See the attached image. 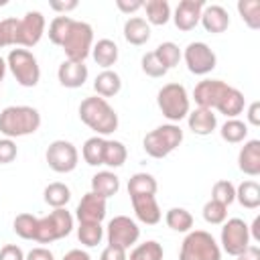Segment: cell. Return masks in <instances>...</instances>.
<instances>
[{"label": "cell", "instance_id": "cell-9", "mask_svg": "<svg viewBox=\"0 0 260 260\" xmlns=\"http://www.w3.org/2000/svg\"><path fill=\"white\" fill-rule=\"evenodd\" d=\"M248 223L240 217H230L228 221H223L221 228V236H219V244L221 250L230 256H238L240 252H244L250 246V232H248Z\"/></svg>", "mask_w": 260, "mask_h": 260}, {"label": "cell", "instance_id": "cell-52", "mask_svg": "<svg viewBox=\"0 0 260 260\" xmlns=\"http://www.w3.org/2000/svg\"><path fill=\"white\" fill-rule=\"evenodd\" d=\"M51 8L57 10V12H63L67 16L69 10H75L77 8V0H69V2H51Z\"/></svg>", "mask_w": 260, "mask_h": 260}, {"label": "cell", "instance_id": "cell-19", "mask_svg": "<svg viewBox=\"0 0 260 260\" xmlns=\"http://www.w3.org/2000/svg\"><path fill=\"white\" fill-rule=\"evenodd\" d=\"M238 167L248 177L260 175V140L252 138V140L244 142V146L238 152Z\"/></svg>", "mask_w": 260, "mask_h": 260}, {"label": "cell", "instance_id": "cell-37", "mask_svg": "<svg viewBox=\"0 0 260 260\" xmlns=\"http://www.w3.org/2000/svg\"><path fill=\"white\" fill-rule=\"evenodd\" d=\"M162 256H165L162 246L156 240H146L130 252L128 260H162Z\"/></svg>", "mask_w": 260, "mask_h": 260}, {"label": "cell", "instance_id": "cell-49", "mask_svg": "<svg viewBox=\"0 0 260 260\" xmlns=\"http://www.w3.org/2000/svg\"><path fill=\"white\" fill-rule=\"evenodd\" d=\"M116 6H118L120 12H124V14H132V12L140 10V8L144 6V2H142V0H116Z\"/></svg>", "mask_w": 260, "mask_h": 260}, {"label": "cell", "instance_id": "cell-39", "mask_svg": "<svg viewBox=\"0 0 260 260\" xmlns=\"http://www.w3.org/2000/svg\"><path fill=\"white\" fill-rule=\"evenodd\" d=\"M71 24H73V18L71 16H65V14L55 16L51 20V24H49V32H47L49 35V41L53 45L61 47L63 41H65V37H67V32H69V28H71Z\"/></svg>", "mask_w": 260, "mask_h": 260}, {"label": "cell", "instance_id": "cell-55", "mask_svg": "<svg viewBox=\"0 0 260 260\" xmlns=\"http://www.w3.org/2000/svg\"><path fill=\"white\" fill-rule=\"evenodd\" d=\"M6 69H8V67H6V59L0 55V83H2L4 77H6Z\"/></svg>", "mask_w": 260, "mask_h": 260}, {"label": "cell", "instance_id": "cell-17", "mask_svg": "<svg viewBox=\"0 0 260 260\" xmlns=\"http://www.w3.org/2000/svg\"><path fill=\"white\" fill-rule=\"evenodd\" d=\"M130 201H132V209H134V215L138 221H142L146 225H154L160 221L162 211H160L154 195H130Z\"/></svg>", "mask_w": 260, "mask_h": 260}, {"label": "cell", "instance_id": "cell-46", "mask_svg": "<svg viewBox=\"0 0 260 260\" xmlns=\"http://www.w3.org/2000/svg\"><path fill=\"white\" fill-rule=\"evenodd\" d=\"M0 260H24V252L16 244H6L0 248Z\"/></svg>", "mask_w": 260, "mask_h": 260}, {"label": "cell", "instance_id": "cell-7", "mask_svg": "<svg viewBox=\"0 0 260 260\" xmlns=\"http://www.w3.org/2000/svg\"><path fill=\"white\" fill-rule=\"evenodd\" d=\"M73 230V215L65 209H53L49 215L39 217V225H37V236L35 242L39 244H53L61 238H67Z\"/></svg>", "mask_w": 260, "mask_h": 260}, {"label": "cell", "instance_id": "cell-22", "mask_svg": "<svg viewBox=\"0 0 260 260\" xmlns=\"http://www.w3.org/2000/svg\"><path fill=\"white\" fill-rule=\"evenodd\" d=\"M244 106H246V98H244V93H242L240 89L228 85L225 91L221 93V98H219L215 110H217L219 114H223V116L230 120V118H238V116L244 112Z\"/></svg>", "mask_w": 260, "mask_h": 260}, {"label": "cell", "instance_id": "cell-24", "mask_svg": "<svg viewBox=\"0 0 260 260\" xmlns=\"http://www.w3.org/2000/svg\"><path fill=\"white\" fill-rule=\"evenodd\" d=\"M118 189H120V179L112 171H100L91 177V193H95L104 199L114 197L118 193Z\"/></svg>", "mask_w": 260, "mask_h": 260}, {"label": "cell", "instance_id": "cell-51", "mask_svg": "<svg viewBox=\"0 0 260 260\" xmlns=\"http://www.w3.org/2000/svg\"><path fill=\"white\" fill-rule=\"evenodd\" d=\"M236 258H238V260H260V248L250 244V246H248L244 252H240Z\"/></svg>", "mask_w": 260, "mask_h": 260}, {"label": "cell", "instance_id": "cell-27", "mask_svg": "<svg viewBox=\"0 0 260 260\" xmlns=\"http://www.w3.org/2000/svg\"><path fill=\"white\" fill-rule=\"evenodd\" d=\"M236 199L242 207L246 209H256L260 207V185L252 179L248 181H242L238 187H236Z\"/></svg>", "mask_w": 260, "mask_h": 260}, {"label": "cell", "instance_id": "cell-28", "mask_svg": "<svg viewBox=\"0 0 260 260\" xmlns=\"http://www.w3.org/2000/svg\"><path fill=\"white\" fill-rule=\"evenodd\" d=\"M144 12H146V22L154 26H162L171 20V4L167 0H148L144 2Z\"/></svg>", "mask_w": 260, "mask_h": 260}, {"label": "cell", "instance_id": "cell-47", "mask_svg": "<svg viewBox=\"0 0 260 260\" xmlns=\"http://www.w3.org/2000/svg\"><path fill=\"white\" fill-rule=\"evenodd\" d=\"M100 260H128L126 256V250L124 248H118V246H106L100 254Z\"/></svg>", "mask_w": 260, "mask_h": 260}, {"label": "cell", "instance_id": "cell-41", "mask_svg": "<svg viewBox=\"0 0 260 260\" xmlns=\"http://www.w3.org/2000/svg\"><path fill=\"white\" fill-rule=\"evenodd\" d=\"M228 217V207L215 199H209L205 205H203V219L211 225H221Z\"/></svg>", "mask_w": 260, "mask_h": 260}, {"label": "cell", "instance_id": "cell-30", "mask_svg": "<svg viewBox=\"0 0 260 260\" xmlns=\"http://www.w3.org/2000/svg\"><path fill=\"white\" fill-rule=\"evenodd\" d=\"M104 146H106V138L102 136H91L83 142L81 148V156L89 167H100L104 165Z\"/></svg>", "mask_w": 260, "mask_h": 260}, {"label": "cell", "instance_id": "cell-45", "mask_svg": "<svg viewBox=\"0 0 260 260\" xmlns=\"http://www.w3.org/2000/svg\"><path fill=\"white\" fill-rule=\"evenodd\" d=\"M18 148L12 138H0V165H8L16 158Z\"/></svg>", "mask_w": 260, "mask_h": 260}, {"label": "cell", "instance_id": "cell-25", "mask_svg": "<svg viewBox=\"0 0 260 260\" xmlns=\"http://www.w3.org/2000/svg\"><path fill=\"white\" fill-rule=\"evenodd\" d=\"M118 55H120L118 45H116L112 39H100V41L93 43V47H91V57H93V61H95L100 67H104V69H110V67L118 61Z\"/></svg>", "mask_w": 260, "mask_h": 260}, {"label": "cell", "instance_id": "cell-26", "mask_svg": "<svg viewBox=\"0 0 260 260\" xmlns=\"http://www.w3.org/2000/svg\"><path fill=\"white\" fill-rule=\"evenodd\" d=\"M93 89L100 98H114L120 89H122V77L112 71V69H104L102 73H98V77L93 79Z\"/></svg>", "mask_w": 260, "mask_h": 260}, {"label": "cell", "instance_id": "cell-5", "mask_svg": "<svg viewBox=\"0 0 260 260\" xmlns=\"http://www.w3.org/2000/svg\"><path fill=\"white\" fill-rule=\"evenodd\" d=\"M181 142H183V130H181V126L179 124H162V126H156L154 130H150L144 136L142 148L152 158H165Z\"/></svg>", "mask_w": 260, "mask_h": 260}, {"label": "cell", "instance_id": "cell-18", "mask_svg": "<svg viewBox=\"0 0 260 260\" xmlns=\"http://www.w3.org/2000/svg\"><path fill=\"white\" fill-rule=\"evenodd\" d=\"M87 65L85 63H79V61H69L65 59L59 69H57V79L63 87H69V89H77L81 87L85 81H87Z\"/></svg>", "mask_w": 260, "mask_h": 260}, {"label": "cell", "instance_id": "cell-6", "mask_svg": "<svg viewBox=\"0 0 260 260\" xmlns=\"http://www.w3.org/2000/svg\"><path fill=\"white\" fill-rule=\"evenodd\" d=\"M6 67L10 69L16 83L22 87H35L41 79L39 61L28 49H22V47L12 49L6 57Z\"/></svg>", "mask_w": 260, "mask_h": 260}, {"label": "cell", "instance_id": "cell-48", "mask_svg": "<svg viewBox=\"0 0 260 260\" xmlns=\"http://www.w3.org/2000/svg\"><path fill=\"white\" fill-rule=\"evenodd\" d=\"M24 260H55V256H53V252H51L49 248L37 246V248H32V250L24 256Z\"/></svg>", "mask_w": 260, "mask_h": 260}, {"label": "cell", "instance_id": "cell-13", "mask_svg": "<svg viewBox=\"0 0 260 260\" xmlns=\"http://www.w3.org/2000/svg\"><path fill=\"white\" fill-rule=\"evenodd\" d=\"M43 35H45V16H43V12L30 10L22 18H18L16 47L30 49V47H35L41 41Z\"/></svg>", "mask_w": 260, "mask_h": 260}, {"label": "cell", "instance_id": "cell-2", "mask_svg": "<svg viewBox=\"0 0 260 260\" xmlns=\"http://www.w3.org/2000/svg\"><path fill=\"white\" fill-rule=\"evenodd\" d=\"M41 128V114L32 106H8L0 112V134L4 138H20Z\"/></svg>", "mask_w": 260, "mask_h": 260}, {"label": "cell", "instance_id": "cell-43", "mask_svg": "<svg viewBox=\"0 0 260 260\" xmlns=\"http://www.w3.org/2000/svg\"><path fill=\"white\" fill-rule=\"evenodd\" d=\"M16 28H18V18L0 20V49L16 47Z\"/></svg>", "mask_w": 260, "mask_h": 260}, {"label": "cell", "instance_id": "cell-38", "mask_svg": "<svg viewBox=\"0 0 260 260\" xmlns=\"http://www.w3.org/2000/svg\"><path fill=\"white\" fill-rule=\"evenodd\" d=\"M238 12L242 20L248 24V28L258 30L260 28V0H240Z\"/></svg>", "mask_w": 260, "mask_h": 260}, {"label": "cell", "instance_id": "cell-54", "mask_svg": "<svg viewBox=\"0 0 260 260\" xmlns=\"http://www.w3.org/2000/svg\"><path fill=\"white\" fill-rule=\"evenodd\" d=\"M248 232H250V238H254L256 242H260V217H254L252 228H248Z\"/></svg>", "mask_w": 260, "mask_h": 260}, {"label": "cell", "instance_id": "cell-40", "mask_svg": "<svg viewBox=\"0 0 260 260\" xmlns=\"http://www.w3.org/2000/svg\"><path fill=\"white\" fill-rule=\"evenodd\" d=\"M104 238V228L102 223H79L77 228V240L87 246V248H93L102 242Z\"/></svg>", "mask_w": 260, "mask_h": 260}, {"label": "cell", "instance_id": "cell-31", "mask_svg": "<svg viewBox=\"0 0 260 260\" xmlns=\"http://www.w3.org/2000/svg\"><path fill=\"white\" fill-rule=\"evenodd\" d=\"M158 189L150 173H134L128 181V195H154Z\"/></svg>", "mask_w": 260, "mask_h": 260}, {"label": "cell", "instance_id": "cell-10", "mask_svg": "<svg viewBox=\"0 0 260 260\" xmlns=\"http://www.w3.org/2000/svg\"><path fill=\"white\" fill-rule=\"evenodd\" d=\"M106 238H108V244L110 246H118V248H124L128 250L130 246H134L140 238V228L138 223L128 217V215H116L108 221V228H106Z\"/></svg>", "mask_w": 260, "mask_h": 260}, {"label": "cell", "instance_id": "cell-20", "mask_svg": "<svg viewBox=\"0 0 260 260\" xmlns=\"http://www.w3.org/2000/svg\"><path fill=\"white\" fill-rule=\"evenodd\" d=\"M187 124H189V130L193 134H197V136H209L217 128V116L213 114V110L195 108L193 112L187 114Z\"/></svg>", "mask_w": 260, "mask_h": 260}, {"label": "cell", "instance_id": "cell-42", "mask_svg": "<svg viewBox=\"0 0 260 260\" xmlns=\"http://www.w3.org/2000/svg\"><path fill=\"white\" fill-rule=\"evenodd\" d=\"M211 199L223 203L225 207L232 205V203L236 201V187H234V183L228 181V179L217 181V183L213 185V189H211Z\"/></svg>", "mask_w": 260, "mask_h": 260}, {"label": "cell", "instance_id": "cell-44", "mask_svg": "<svg viewBox=\"0 0 260 260\" xmlns=\"http://www.w3.org/2000/svg\"><path fill=\"white\" fill-rule=\"evenodd\" d=\"M140 67H142V71H144L148 77H154V79H158V77H165V75H167V69L160 65V61L156 59L154 51H150V53H144V55H142V59H140Z\"/></svg>", "mask_w": 260, "mask_h": 260}, {"label": "cell", "instance_id": "cell-12", "mask_svg": "<svg viewBox=\"0 0 260 260\" xmlns=\"http://www.w3.org/2000/svg\"><path fill=\"white\" fill-rule=\"evenodd\" d=\"M183 59H185V65L191 73L195 75H207L209 71L215 69L217 65V57L215 53L211 51V47L207 43H201V41H193L185 47V51L181 53Z\"/></svg>", "mask_w": 260, "mask_h": 260}, {"label": "cell", "instance_id": "cell-15", "mask_svg": "<svg viewBox=\"0 0 260 260\" xmlns=\"http://www.w3.org/2000/svg\"><path fill=\"white\" fill-rule=\"evenodd\" d=\"M205 8V2L203 0H181L175 8V14L171 16L175 26L183 32L187 30H193L197 24H199V18H201V12Z\"/></svg>", "mask_w": 260, "mask_h": 260}, {"label": "cell", "instance_id": "cell-23", "mask_svg": "<svg viewBox=\"0 0 260 260\" xmlns=\"http://www.w3.org/2000/svg\"><path fill=\"white\" fill-rule=\"evenodd\" d=\"M124 39L134 45V47H140L144 43H148L150 39V24L140 18V16H132L124 22Z\"/></svg>", "mask_w": 260, "mask_h": 260}, {"label": "cell", "instance_id": "cell-29", "mask_svg": "<svg viewBox=\"0 0 260 260\" xmlns=\"http://www.w3.org/2000/svg\"><path fill=\"white\" fill-rule=\"evenodd\" d=\"M43 197H45V203L51 205L53 209H59V207H65L71 199V189L65 185V183H49L43 191Z\"/></svg>", "mask_w": 260, "mask_h": 260}, {"label": "cell", "instance_id": "cell-14", "mask_svg": "<svg viewBox=\"0 0 260 260\" xmlns=\"http://www.w3.org/2000/svg\"><path fill=\"white\" fill-rule=\"evenodd\" d=\"M75 217L79 223H102L106 217V199L87 191L77 203Z\"/></svg>", "mask_w": 260, "mask_h": 260}, {"label": "cell", "instance_id": "cell-16", "mask_svg": "<svg viewBox=\"0 0 260 260\" xmlns=\"http://www.w3.org/2000/svg\"><path fill=\"white\" fill-rule=\"evenodd\" d=\"M228 83L221 79H203L195 85L193 89V100L199 108H207V110H215L221 93L225 91Z\"/></svg>", "mask_w": 260, "mask_h": 260}, {"label": "cell", "instance_id": "cell-3", "mask_svg": "<svg viewBox=\"0 0 260 260\" xmlns=\"http://www.w3.org/2000/svg\"><path fill=\"white\" fill-rule=\"evenodd\" d=\"M179 260H221V248L209 232L193 230L181 244Z\"/></svg>", "mask_w": 260, "mask_h": 260}, {"label": "cell", "instance_id": "cell-8", "mask_svg": "<svg viewBox=\"0 0 260 260\" xmlns=\"http://www.w3.org/2000/svg\"><path fill=\"white\" fill-rule=\"evenodd\" d=\"M91 47H93V28H91V24H87L83 20H73L65 41L61 45L65 57L69 61L83 63L91 55Z\"/></svg>", "mask_w": 260, "mask_h": 260}, {"label": "cell", "instance_id": "cell-35", "mask_svg": "<svg viewBox=\"0 0 260 260\" xmlns=\"http://www.w3.org/2000/svg\"><path fill=\"white\" fill-rule=\"evenodd\" d=\"M128 158V150L124 146V142L120 140H106V146H104V165L112 167V169H118L126 162Z\"/></svg>", "mask_w": 260, "mask_h": 260}, {"label": "cell", "instance_id": "cell-4", "mask_svg": "<svg viewBox=\"0 0 260 260\" xmlns=\"http://www.w3.org/2000/svg\"><path fill=\"white\" fill-rule=\"evenodd\" d=\"M156 104H158V110L162 112V116L171 124L181 122L191 112L189 93H187L185 85H181V83H167V85H162L158 89V93H156Z\"/></svg>", "mask_w": 260, "mask_h": 260}, {"label": "cell", "instance_id": "cell-21", "mask_svg": "<svg viewBox=\"0 0 260 260\" xmlns=\"http://www.w3.org/2000/svg\"><path fill=\"white\" fill-rule=\"evenodd\" d=\"M199 22L203 24V28H205L207 32L219 35V32L228 30V26H230V14H228V10H225L223 6L211 4V6H205V8H203Z\"/></svg>", "mask_w": 260, "mask_h": 260}, {"label": "cell", "instance_id": "cell-34", "mask_svg": "<svg viewBox=\"0 0 260 260\" xmlns=\"http://www.w3.org/2000/svg\"><path fill=\"white\" fill-rule=\"evenodd\" d=\"M154 55H156V59L160 61V65H162L167 71L173 69L175 65H179V61L183 59L179 45H175L173 41H165V43H160V45L154 49Z\"/></svg>", "mask_w": 260, "mask_h": 260}, {"label": "cell", "instance_id": "cell-32", "mask_svg": "<svg viewBox=\"0 0 260 260\" xmlns=\"http://www.w3.org/2000/svg\"><path fill=\"white\" fill-rule=\"evenodd\" d=\"M165 221L173 232H181V234L191 232L193 228V215L185 207H171L165 215Z\"/></svg>", "mask_w": 260, "mask_h": 260}, {"label": "cell", "instance_id": "cell-11", "mask_svg": "<svg viewBox=\"0 0 260 260\" xmlns=\"http://www.w3.org/2000/svg\"><path fill=\"white\" fill-rule=\"evenodd\" d=\"M45 160L55 173H71L79 162V152L69 140H53L47 146Z\"/></svg>", "mask_w": 260, "mask_h": 260}, {"label": "cell", "instance_id": "cell-53", "mask_svg": "<svg viewBox=\"0 0 260 260\" xmlns=\"http://www.w3.org/2000/svg\"><path fill=\"white\" fill-rule=\"evenodd\" d=\"M63 260H91V258H89V254H87L85 250L73 248V250H69V252L63 256Z\"/></svg>", "mask_w": 260, "mask_h": 260}, {"label": "cell", "instance_id": "cell-50", "mask_svg": "<svg viewBox=\"0 0 260 260\" xmlns=\"http://www.w3.org/2000/svg\"><path fill=\"white\" fill-rule=\"evenodd\" d=\"M246 116H248V124L260 126V102H252V104L248 106Z\"/></svg>", "mask_w": 260, "mask_h": 260}, {"label": "cell", "instance_id": "cell-33", "mask_svg": "<svg viewBox=\"0 0 260 260\" xmlns=\"http://www.w3.org/2000/svg\"><path fill=\"white\" fill-rule=\"evenodd\" d=\"M221 138L230 144H238V142H244L246 136H248V124L238 120V118H230L221 124V130H219Z\"/></svg>", "mask_w": 260, "mask_h": 260}, {"label": "cell", "instance_id": "cell-36", "mask_svg": "<svg viewBox=\"0 0 260 260\" xmlns=\"http://www.w3.org/2000/svg\"><path fill=\"white\" fill-rule=\"evenodd\" d=\"M37 225H39V217H35L32 213H18L12 221V230L18 238L22 240H35L37 236Z\"/></svg>", "mask_w": 260, "mask_h": 260}, {"label": "cell", "instance_id": "cell-1", "mask_svg": "<svg viewBox=\"0 0 260 260\" xmlns=\"http://www.w3.org/2000/svg\"><path fill=\"white\" fill-rule=\"evenodd\" d=\"M79 120L95 132V136H108L118 130V114L108 104V100L100 95L85 98L79 104Z\"/></svg>", "mask_w": 260, "mask_h": 260}]
</instances>
